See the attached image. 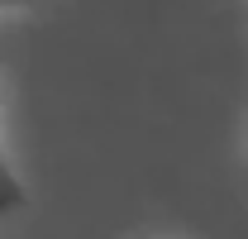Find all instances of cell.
Returning a JSON list of instances; mask_svg holds the SVG:
<instances>
[{"label":"cell","instance_id":"1","mask_svg":"<svg viewBox=\"0 0 248 239\" xmlns=\"http://www.w3.org/2000/svg\"><path fill=\"white\" fill-rule=\"evenodd\" d=\"M24 206H29V187H24L15 158H10L5 139H0V215H15V210H24Z\"/></svg>","mask_w":248,"mask_h":239},{"label":"cell","instance_id":"2","mask_svg":"<svg viewBox=\"0 0 248 239\" xmlns=\"http://www.w3.org/2000/svg\"><path fill=\"white\" fill-rule=\"evenodd\" d=\"M38 5H53V0H0V15H19V10H38Z\"/></svg>","mask_w":248,"mask_h":239},{"label":"cell","instance_id":"3","mask_svg":"<svg viewBox=\"0 0 248 239\" xmlns=\"http://www.w3.org/2000/svg\"><path fill=\"white\" fill-rule=\"evenodd\" d=\"M244 158H248V134H244Z\"/></svg>","mask_w":248,"mask_h":239}]
</instances>
